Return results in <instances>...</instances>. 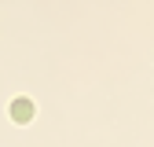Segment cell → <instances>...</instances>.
I'll return each mask as SVG.
<instances>
[{"label":"cell","instance_id":"cell-1","mask_svg":"<svg viewBox=\"0 0 154 147\" xmlns=\"http://www.w3.org/2000/svg\"><path fill=\"white\" fill-rule=\"evenodd\" d=\"M33 114H37V107H33V99H26V96H18V99L8 103V118H11L15 125H29Z\"/></svg>","mask_w":154,"mask_h":147}]
</instances>
